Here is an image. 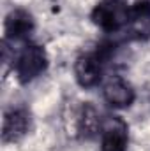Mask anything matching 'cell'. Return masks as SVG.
I'll return each instance as SVG.
<instances>
[{"mask_svg": "<svg viewBox=\"0 0 150 151\" xmlns=\"http://www.w3.org/2000/svg\"><path fill=\"white\" fill-rule=\"evenodd\" d=\"M129 11L131 5H127L125 0H101L94 7L90 18L104 34H120L127 30Z\"/></svg>", "mask_w": 150, "mask_h": 151, "instance_id": "cell-2", "label": "cell"}, {"mask_svg": "<svg viewBox=\"0 0 150 151\" xmlns=\"http://www.w3.org/2000/svg\"><path fill=\"white\" fill-rule=\"evenodd\" d=\"M127 32L136 39L150 37V0H141L131 5Z\"/></svg>", "mask_w": 150, "mask_h": 151, "instance_id": "cell-9", "label": "cell"}, {"mask_svg": "<svg viewBox=\"0 0 150 151\" xmlns=\"http://www.w3.org/2000/svg\"><path fill=\"white\" fill-rule=\"evenodd\" d=\"M127 146H129L127 123L118 116L104 119L101 132V151H127Z\"/></svg>", "mask_w": 150, "mask_h": 151, "instance_id": "cell-7", "label": "cell"}, {"mask_svg": "<svg viewBox=\"0 0 150 151\" xmlns=\"http://www.w3.org/2000/svg\"><path fill=\"white\" fill-rule=\"evenodd\" d=\"M71 118H73V121H71L69 130L73 132V135L81 137V139H94V137L101 135L104 121L101 119V114L94 104H90V102L81 104L74 111H71Z\"/></svg>", "mask_w": 150, "mask_h": 151, "instance_id": "cell-4", "label": "cell"}, {"mask_svg": "<svg viewBox=\"0 0 150 151\" xmlns=\"http://www.w3.org/2000/svg\"><path fill=\"white\" fill-rule=\"evenodd\" d=\"M30 113L23 107H12L4 114L2 121V141L5 144H12L21 141L30 132Z\"/></svg>", "mask_w": 150, "mask_h": 151, "instance_id": "cell-5", "label": "cell"}, {"mask_svg": "<svg viewBox=\"0 0 150 151\" xmlns=\"http://www.w3.org/2000/svg\"><path fill=\"white\" fill-rule=\"evenodd\" d=\"M103 97L113 109H125L134 102L136 93L131 83L122 76H111L103 84Z\"/></svg>", "mask_w": 150, "mask_h": 151, "instance_id": "cell-8", "label": "cell"}, {"mask_svg": "<svg viewBox=\"0 0 150 151\" xmlns=\"http://www.w3.org/2000/svg\"><path fill=\"white\" fill-rule=\"evenodd\" d=\"M48 69V53L42 46L36 42L25 44L20 53L14 56L12 70L16 74V79L21 84H28L39 76H42Z\"/></svg>", "mask_w": 150, "mask_h": 151, "instance_id": "cell-1", "label": "cell"}, {"mask_svg": "<svg viewBox=\"0 0 150 151\" xmlns=\"http://www.w3.org/2000/svg\"><path fill=\"white\" fill-rule=\"evenodd\" d=\"M108 55L103 49L79 55L74 62V79L81 88H94L103 81Z\"/></svg>", "mask_w": 150, "mask_h": 151, "instance_id": "cell-3", "label": "cell"}, {"mask_svg": "<svg viewBox=\"0 0 150 151\" xmlns=\"http://www.w3.org/2000/svg\"><path fill=\"white\" fill-rule=\"evenodd\" d=\"M36 28V21L34 16L21 7H16L12 11H9V14L5 16V23H4V39L5 42H16V40H25L30 37V34Z\"/></svg>", "mask_w": 150, "mask_h": 151, "instance_id": "cell-6", "label": "cell"}]
</instances>
